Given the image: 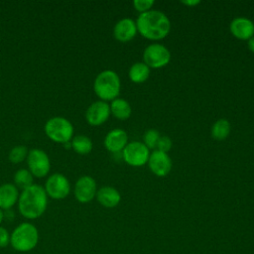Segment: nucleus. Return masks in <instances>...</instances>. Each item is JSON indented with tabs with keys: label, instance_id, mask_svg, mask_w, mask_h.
<instances>
[{
	"label": "nucleus",
	"instance_id": "25",
	"mask_svg": "<svg viewBox=\"0 0 254 254\" xmlns=\"http://www.w3.org/2000/svg\"><path fill=\"white\" fill-rule=\"evenodd\" d=\"M154 4H155L154 0H134L133 1V6L135 10L140 12V14L152 10V7Z\"/></svg>",
	"mask_w": 254,
	"mask_h": 254
},
{
	"label": "nucleus",
	"instance_id": "12",
	"mask_svg": "<svg viewBox=\"0 0 254 254\" xmlns=\"http://www.w3.org/2000/svg\"><path fill=\"white\" fill-rule=\"evenodd\" d=\"M110 106L106 101L97 100L92 102L85 112V119L92 126H99L107 121L110 116Z\"/></svg>",
	"mask_w": 254,
	"mask_h": 254
},
{
	"label": "nucleus",
	"instance_id": "14",
	"mask_svg": "<svg viewBox=\"0 0 254 254\" xmlns=\"http://www.w3.org/2000/svg\"><path fill=\"white\" fill-rule=\"evenodd\" d=\"M229 31L236 39L247 41L254 36V23L249 18L236 17L230 22Z\"/></svg>",
	"mask_w": 254,
	"mask_h": 254
},
{
	"label": "nucleus",
	"instance_id": "11",
	"mask_svg": "<svg viewBox=\"0 0 254 254\" xmlns=\"http://www.w3.org/2000/svg\"><path fill=\"white\" fill-rule=\"evenodd\" d=\"M148 166L157 177H166L172 170V159L168 153L155 149L150 153Z\"/></svg>",
	"mask_w": 254,
	"mask_h": 254
},
{
	"label": "nucleus",
	"instance_id": "24",
	"mask_svg": "<svg viewBox=\"0 0 254 254\" xmlns=\"http://www.w3.org/2000/svg\"><path fill=\"white\" fill-rule=\"evenodd\" d=\"M160 137H161V134L158 130L149 129L143 135V143L146 145V147L149 150L150 149H156Z\"/></svg>",
	"mask_w": 254,
	"mask_h": 254
},
{
	"label": "nucleus",
	"instance_id": "26",
	"mask_svg": "<svg viewBox=\"0 0 254 254\" xmlns=\"http://www.w3.org/2000/svg\"><path fill=\"white\" fill-rule=\"evenodd\" d=\"M172 146H173V142H172L171 138L164 135V136H161V137H160L156 149L159 150V151L168 153V152L171 150Z\"/></svg>",
	"mask_w": 254,
	"mask_h": 254
},
{
	"label": "nucleus",
	"instance_id": "10",
	"mask_svg": "<svg viewBox=\"0 0 254 254\" xmlns=\"http://www.w3.org/2000/svg\"><path fill=\"white\" fill-rule=\"evenodd\" d=\"M74 196L77 201L87 203L91 201L97 192V185L95 180L90 176L80 177L74 185Z\"/></svg>",
	"mask_w": 254,
	"mask_h": 254
},
{
	"label": "nucleus",
	"instance_id": "22",
	"mask_svg": "<svg viewBox=\"0 0 254 254\" xmlns=\"http://www.w3.org/2000/svg\"><path fill=\"white\" fill-rule=\"evenodd\" d=\"M13 179H14V183H15L16 187H18L22 190H25L33 185L34 176L31 174V172L29 170L20 169L14 174Z\"/></svg>",
	"mask_w": 254,
	"mask_h": 254
},
{
	"label": "nucleus",
	"instance_id": "28",
	"mask_svg": "<svg viewBox=\"0 0 254 254\" xmlns=\"http://www.w3.org/2000/svg\"><path fill=\"white\" fill-rule=\"evenodd\" d=\"M184 5L189 6V7H192V6H196L198 4H200L199 0H183L181 1Z\"/></svg>",
	"mask_w": 254,
	"mask_h": 254
},
{
	"label": "nucleus",
	"instance_id": "5",
	"mask_svg": "<svg viewBox=\"0 0 254 254\" xmlns=\"http://www.w3.org/2000/svg\"><path fill=\"white\" fill-rule=\"evenodd\" d=\"M46 135L56 143L70 142L73 135V126L69 120L62 116L50 118L45 124Z\"/></svg>",
	"mask_w": 254,
	"mask_h": 254
},
{
	"label": "nucleus",
	"instance_id": "15",
	"mask_svg": "<svg viewBox=\"0 0 254 254\" xmlns=\"http://www.w3.org/2000/svg\"><path fill=\"white\" fill-rule=\"evenodd\" d=\"M104 147L111 153H118L128 144V135L125 130L116 128L109 131L104 138Z\"/></svg>",
	"mask_w": 254,
	"mask_h": 254
},
{
	"label": "nucleus",
	"instance_id": "8",
	"mask_svg": "<svg viewBox=\"0 0 254 254\" xmlns=\"http://www.w3.org/2000/svg\"><path fill=\"white\" fill-rule=\"evenodd\" d=\"M27 164L31 174L37 178L46 177L51 169V162L48 154L38 148L29 150Z\"/></svg>",
	"mask_w": 254,
	"mask_h": 254
},
{
	"label": "nucleus",
	"instance_id": "29",
	"mask_svg": "<svg viewBox=\"0 0 254 254\" xmlns=\"http://www.w3.org/2000/svg\"><path fill=\"white\" fill-rule=\"evenodd\" d=\"M247 47L250 52L254 53V36L251 37L249 40H247Z\"/></svg>",
	"mask_w": 254,
	"mask_h": 254
},
{
	"label": "nucleus",
	"instance_id": "21",
	"mask_svg": "<svg viewBox=\"0 0 254 254\" xmlns=\"http://www.w3.org/2000/svg\"><path fill=\"white\" fill-rule=\"evenodd\" d=\"M71 148L73 151L80 155H86L92 150V141L85 135H76L71 139Z\"/></svg>",
	"mask_w": 254,
	"mask_h": 254
},
{
	"label": "nucleus",
	"instance_id": "27",
	"mask_svg": "<svg viewBox=\"0 0 254 254\" xmlns=\"http://www.w3.org/2000/svg\"><path fill=\"white\" fill-rule=\"evenodd\" d=\"M10 234L5 227L0 225V248H4L10 244Z\"/></svg>",
	"mask_w": 254,
	"mask_h": 254
},
{
	"label": "nucleus",
	"instance_id": "17",
	"mask_svg": "<svg viewBox=\"0 0 254 254\" xmlns=\"http://www.w3.org/2000/svg\"><path fill=\"white\" fill-rule=\"evenodd\" d=\"M18 188L13 184H3L0 186V208L9 210L19 199Z\"/></svg>",
	"mask_w": 254,
	"mask_h": 254
},
{
	"label": "nucleus",
	"instance_id": "3",
	"mask_svg": "<svg viewBox=\"0 0 254 254\" xmlns=\"http://www.w3.org/2000/svg\"><path fill=\"white\" fill-rule=\"evenodd\" d=\"M39 239L38 228L30 222H22L10 234V245L18 252H30L36 248Z\"/></svg>",
	"mask_w": 254,
	"mask_h": 254
},
{
	"label": "nucleus",
	"instance_id": "2",
	"mask_svg": "<svg viewBox=\"0 0 254 254\" xmlns=\"http://www.w3.org/2000/svg\"><path fill=\"white\" fill-rule=\"evenodd\" d=\"M48 206V195L45 189L33 184L22 190L18 199V209L27 219H36L44 214Z\"/></svg>",
	"mask_w": 254,
	"mask_h": 254
},
{
	"label": "nucleus",
	"instance_id": "9",
	"mask_svg": "<svg viewBox=\"0 0 254 254\" xmlns=\"http://www.w3.org/2000/svg\"><path fill=\"white\" fill-rule=\"evenodd\" d=\"M44 189L48 196L54 199H64L70 191V184L65 176L55 173L48 178Z\"/></svg>",
	"mask_w": 254,
	"mask_h": 254
},
{
	"label": "nucleus",
	"instance_id": "4",
	"mask_svg": "<svg viewBox=\"0 0 254 254\" xmlns=\"http://www.w3.org/2000/svg\"><path fill=\"white\" fill-rule=\"evenodd\" d=\"M121 89L120 77L116 71L105 69L100 71L93 82V90L102 101H112L118 97Z\"/></svg>",
	"mask_w": 254,
	"mask_h": 254
},
{
	"label": "nucleus",
	"instance_id": "23",
	"mask_svg": "<svg viewBox=\"0 0 254 254\" xmlns=\"http://www.w3.org/2000/svg\"><path fill=\"white\" fill-rule=\"evenodd\" d=\"M29 150L24 145H18L11 149L9 152V160L14 164H19L23 162L28 157Z\"/></svg>",
	"mask_w": 254,
	"mask_h": 254
},
{
	"label": "nucleus",
	"instance_id": "19",
	"mask_svg": "<svg viewBox=\"0 0 254 254\" xmlns=\"http://www.w3.org/2000/svg\"><path fill=\"white\" fill-rule=\"evenodd\" d=\"M150 75V67L143 62L134 63L128 71V76L130 80L134 83L145 82Z\"/></svg>",
	"mask_w": 254,
	"mask_h": 254
},
{
	"label": "nucleus",
	"instance_id": "20",
	"mask_svg": "<svg viewBox=\"0 0 254 254\" xmlns=\"http://www.w3.org/2000/svg\"><path fill=\"white\" fill-rule=\"evenodd\" d=\"M230 129H231V126L229 121L225 118H220L216 120L211 126L210 134L213 139L221 141L226 139L229 136Z\"/></svg>",
	"mask_w": 254,
	"mask_h": 254
},
{
	"label": "nucleus",
	"instance_id": "18",
	"mask_svg": "<svg viewBox=\"0 0 254 254\" xmlns=\"http://www.w3.org/2000/svg\"><path fill=\"white\" fill-rule=\"evenodd\" d=\"M110 113L119 120H126L131 116L132 108L130 103L124 98H115L109 104Z\"/></svg>",
	"mask_w": 254,
	"mask_h": 254
},
{
	"label": "nucleus",
	"instance_id": "7",
	"mask_svg": "<svg viewBox=\"0 0 254 254\" xmlns=\"http://www.w3.org/2000/svg\"><path fill=\"white\" fill-rule=\"evenodd\" d=\"M122 157L125 163L131 167H142L148 163L150 150L143 142L131 141L123 149Z\"/></svg>",
	"mask_w": 254,
	"mask_h": 254
},
{
	"label": "nucleus",
	"instance_id": "13",
	"mask_svg": "<svg viewBox=\"0 0 254 254\" xmlns=\"http://www.w3.org/2000/svg\"><path fill=\"white\" fill-rule=\"evenodd\" d=\"M137 25L136 21L131 18L120 19L113 28L114 38L121 43L130 42L137 35Z\"/></svg>",
	"mask_w": 254,
	"mask_h": 254
},
{
	"label": "nucleus",
	"instance_id": "16",
	"mask_svg": "<svg viewBox=\"0 0 254 254\" xmlns=\"http://www.w3.org/2000/svg\"><path fill=\"white\" fill-rule=\"evenodd\" d=\"M95 197L102 206L107 208L117 206L121 200L120 192L115 188L109 186H105L97 190Z\"/></svg>",
	"mask_w": 254,
	"mask_h": 254
},
{
	"label": "nucleus",
	"instance_id": "1",
	"mask_svg": "<svg viewBox=\"0 0 254 254\" xmlns=\"http://www.w3.org/2000/svg\"><path fill=\"white\" fill-rule=\"evenodd\" d=\"M139 34L151 41L166 38L171 31V21L168 16L159 10H150L142 13L136 20Z\"/></svg>",
	"mask_w": 254,
	"mask_h": 254
},
{
	"label": "nucleus",
	"instance_id": "30",
	"mask_svg": "<svg viewBox=\"0 0 254 254\" xmlns=\"http://www.w3.org/2000/svg\"><path fill=\"white\" fill-rule=\"evenodd\" d=\"M3 219H4V212H3V210L0 208V224L2 223Z\"/></svg>",
	"mask_w": 254,
	"mask_h": 254
},
{
	"label": "nucleus",
	"instance_id": "6",
	"mask_svg": "<svg viewBox=\"0 0 254 254\" xmlns=\"http://www.w3.org/2000/svg\"><path fill=\"white\" fill-rule=\"evenodd\" d=\"M171 61L170 50L159 43L147 46L143 52V63L150 68H161L166 66Z\"/></svg>",
	"mask_w": 254,
	"mask_h": 254
}]
</instances>
